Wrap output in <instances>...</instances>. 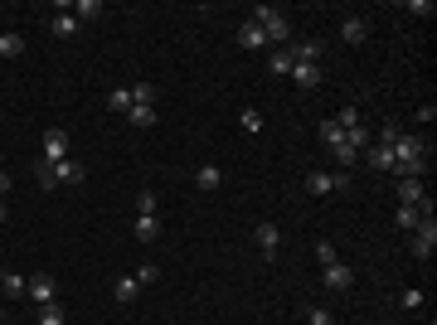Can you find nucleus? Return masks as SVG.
I'll list each match as a JSON object with an SVG mask.
<instances>
[{
	"label": "nucleus",
	"mask_w": 437,
	"mask_h": 325,
	"mask_svg": "<svg viewBox=\"0 0 437 325\" xmlns=\"http://www.w3.org/2000/svg\"><path fill=\"white\" fill-rule=\"evenodd\" d=\"M253 20L262 24L267 44H287V39H292V24H287V15H282V10H272V5H258V10H253Z\"/></svg>",
	"instance_id": "f257e3e1"
},
{
	"label": "nucleus",
	"mask_w": 437,
	"mask_h": 325,
	"mask_svg": "<svg viewBox=\"0 0 437 325\" xmlns=\"http://www.w3.org/2000/svg\"><path fill=\"white\" fill-rule=\"evenodd\" d=\"M59 160H68V131H49V136H44L39 165H59Z\"/></svg>",
	"instance_id": "7ed1b4c3"
},
{
	"label": "nucleus",
	"mask_w": 437,
	"mask_h": 325,
	"mask_svg": "<svg viewBox=\"0 0 437 325\" xmlns=\"http://www.w3.org/2000/svg\"><path fill=\"white\" fill-rule=\"evenodd\" d=\"M403 306H408V311H418V306H423V292H418V287H408V292H403Z\"/></svg>",
	"instance_id": "c9c22d12"
},
{
	"label": "nucleus",
	"mask_w": 437,
	"mask_h": 325,
	"mask_svg": "<svg viewBox=\"0 0 437 325\" xmlns=\"http://www.w3.org/2000/svg\"><path fill=\"white\" fill-rule=\"evenodd\" d=\"M418 218H423V204H399V228H418Z\"/></svg>",
	"instance_id": "6ab92c4d"
},
{
	"label": "nucleus",
	"mask_w": 437,
	"mask_h": 325,
	"mask_svg": "<svg viewBox=\"0 0 437 325\" xmlns=\"http://www.w3.org/2000/svg\"><path fill=\"white\" fill-rule=\"evenodd\" d=\"M311 325H335V316H330L326 306H311V316H306Z\"/></svg>",
	"instance_id": "473e14b6"
},
{
	"label": "nucleus",
	"mask_w": 437,
	"mask_h": 325,
	"mask_svg": "<svg viewBox=\"0 0 437 325\" xmlns=\"http://www.w3.org/2000/svg\"><path fill=\"white\" fill-rule=\"evenodd\" d=\"M335 121H340L345 131H355V126H360V112H355V107H345V112H340V116H335Z\"/></svg>",
	"instance_id": "72a5a7b5"
},
{
	"label": "nucleus",
	"mask_w": 437,
	"mask_h": 325,
	"mask_svg": "<svg viewBox=\"0 0 437 325\" xmlns=\"http://www.w3.org/2000/svg\"><path fill=\"white\" fill-rule=\"evenodd\" d=\"M340 34H345V44H364V39H369V20H364V15H350V20L340 24Z\"/></svg>",
	"instance_id": "9d476101"
},
{
	"label": "nucleus",
	"mask_w": 437,
	"mask_h": 325,
	"mask_svg": "<svg viewBox=\"0 0 437 325\" xmlns=\"http://www.w3.org/2000/svg\"><path fill=\"white\" fill-rule=\"evenodd\" d=\"M253 238H258L262 257H277V248H282V228H277V223H258V228H253Z\"/></svg>",
	"instance_id": "423d86ee"
},
{
	"label": "nucleus",
	"mask_w": 437,
	"mask_h": 325,
	"mask_svg": "<svg viewBox=\"0 0 437 325\" xmlns=\"http://www.w3.org/2000/svg\"><path fill=\"white\" fill-rule=\"evenodd\" d=\"M238 44H243V49H267L262 24H258V20H243V24H238Z\"/></svg>",
	"instance_id": "0eeeda50"
},
{
	"label": "nucleus",
	"mask_w": 437,
	"mask_h": 325,
	"mask_svg": "<svg viewBox=\"0 0 437 325\" xmlns=\"http://www.w3.org/2000/svg\"><path fill=\"white\" fill-rule=\"evenodd\" d=\"M287 54H292V63H316L326 49H321V39H302V44H292Z\"/></svg>",
	"instance_id": "9b49d317"
},
{
	"label": "nucleus",
	"mask_w": 437,
	"mask_h": 325,
	"mask_svg": "<svg viewBox=\"0 0 437 325\" xmlns=\"http://www.w3.org/2000/svg\"><path fill=\"white\" fill-rule=\"evenodd\" d=\"M306 190H311V195H335V190H350V170H335V175L311 170V175H306Z\"/></svg>",
	"instance_id": "f03ea898"
},
{
	"label": "nucleus",
	"mask_w": 437,
	"mask_h": 325,
	"mask_svg": "<svg viewBox=\"0 0 437 325\" xmlns=\"http://www.w3.org/2000/svg\"><path fill=\"white\" fill-rule=\"evenodd\" d=\"M34 175H39V190H54V185H59V180H54V170H49V165H39V170H34Z\"/></svg>",
	"instance_id": "f704fd0d"
},
{
	"label": "nucleus",
	"mask_w": 437,
	"mask_h": 325,
	"mask_svg": "<svg viewBox=\"0 0 437 325\" xmlns=\"http://www.w3.org/2000/svg\"><path fill=\"white\" fill-rule=\"evenodd\" d=\"M39 325H64V306H59V301L39 306Z\"/></svg>",
	"instance_id": "393cba45"
},
{
	"label": "nucleus",
	"mask_w": 437,
	"mask_h": 325,
	"mask_svg": "<svg viewBox=\"0 0 437 325\" xmlns=\"http://www.w3.org/2000/svg\"><path fill=\"white\" fill-rule=\"evenodd\" d=\"M108 107H112V112H131V88H117V93H108Z\"/></svg>",
	"instance_id": "bb28decb"
},
{
	"label": "nucleus",
	"mask_w": 437,
	"mask_h": 325,
	"mask_svg": "<svg viewBox=\"0 0 437 325\" xmlns=\"http://www.w3.org/2000/svg\"><path fill=\"white\" fill-rule=\"evenodd\" d=\"M369 165H374V170H394V151H389V146H374V151H369Z\"/></svg>",
	"instance_id": "b1692460"
},
{
	"label": "nucleus",
	"mask_w": 437,
	"mask_h": 325,
	"mask_svg": "<svg viewBox=\"0 0 437 325\" xmlns=\"http://www.w3.org/2000/svg\"><path fill=\"white\" fill-rule=\"evenodd\" d=\"M238 126H243V131H262V112H258V107H243Z\"/></svg>",
	"instance_id": "cd10ccee"
},
{
	"label": "nucleus",
	"mask_w": 437,
	"mask_h": 325,
	"mask_svg": "<svg viewBox=\"0 0 437 325\" xmlns=\"http://www.w3.org/2000/svg\"><path fill=\"white\" fill-rule=\"evenodd\" d=\"M136 238L141 243H156L161 238V214H136Z\"/></svg>",
	"instance_id": "f8f14e48"
},
{
	"label": "nucleus",
	"mask_w": 437,
	"mask_h": 325,
	"mask_svg": "<svg viewBox=\"0 0 437 325\" xmlns=\"http://www.w3.org/2000/svg\"><path fill=\"white\" fill-rule=\"evenodd\" d=\"M24 292H29V277H20V272L0 277V296H24Z\"/></svg>",
	"instance_id": "4468645a"
},
{
	"label": "nucleus",
	"mask_w": 437,
	"mask_h": 325,
	"mask_svg": "<svg viewBox=\"0 0 437 325\" xmlns=\"http://www.w3.org/2000/svg\"><path fill=\"white\" fill-rule=\"evenodd\" d=\"M112 292H117V301H136L141 282H136V277H117V287H112Z\"/></svg>",
	"instance_id": "4be33fe9"
},
{
	"label": "nucleus",
	"mask_w": 437,
	"mask_h": 325,
	"mask_svg": "<svg viewBox=\"0 0 437 325\" xmlns=\"http://www.w3.org/2000/svg\"><path fill=\"white\" fill-rule=\"evenodd\" d=\"M54 292H59V282H54L49 272H34V277H29V292H24V296H29L34 306H49V301H54Z\"/></svg>",
	"instance_id": "39448f33"
},
{
	"label": "nucleus",
	"mask_w": 437,
	"mask_h": 325,
	"mask_svg": "<svg viewBox=\"0 0 437 325\" xmlns=\"http://www.w3.org/2000/svg\"><path fill=\"white\" fill-rule=\"evenodd\" d=\"M20 54H24V34L5 29V34H0V59H20Z\"/></svg>",
	"instance_id": "2eb2a0df"
},
{
	"label": "nucleus",
	"mask_w": 437,
	"mask_h": 325,
	"mask_svg": "<svg viewBox=\"0 0 437 325\" xmlns=\"http://www.w3.org/2000/svg\"><path fill=\"white\" fill-rule=\"evenodd\" d=\"M126 116H131V126H151V121H156V107H131Z\"/></svg>",
	"instance_id": "c85d7f7f"
},
{
	"label": "nucleus",
	"mask_w": 437,
	"mask_h": 325,
	"mask_svg": "<svg viewBox=\"0 0 437 325\" xmlns=\"http://www.w3.org/2000/svg\"><path fill=\"white\" fill-rule=\"evenodd\" d=\"M433 248H437V223H433V214H423L418 228H413V252L418 257H433Z\"/></svg>",
	"instance_id": "20e7f679"
},
{
	"label": "nucleus",
	"mask_w": 437,
	"mask_h": 325,
	"mask_svg": "<svg viewBox=\"0 0 437 325\" xmlns=\"http://www.w3.org/2000/svg\"><path fill=\"white\" fill-rule=\"evenodd\" d=\"M399 199H403V204H428L423 180H403V185H399Z\"/></svg>",
	"instance_id": "a211bd4d"
},
{
	"label": "nucleus",
	"mask_w": 437,
	"mask_h": 325,
	"mask_svg": "<svg viewBox=\"0 0 437 325\" xmlns=\"http://www.w3.org/2000/svg\"><path fill=\"white\" fill-rule=\"evenodd\" d=\"M326 287L330 292H350V287H355V272H350L345 262H330L326 267Z\"/></svg>",
	"instance_id": "1a4fd4ad"
},
{
	"label": "nucleus",
	"mask_w": 437,
	"mask_h": 325,
	"mask_svg": "<svg viewBox=\"0 0 437 325\" xmlns=\"http://www.w3.org/2000/svg\"><path fill=\"white\" fill-rule=\"evenodd\" d=\"M49 170H54V180H59V185H83V175H88L73 156H68V160H59V165H49Z\"/></svg>",
	"instance_id": "6e6552de"
},
{
	"label": "nucleus",
	"mask_w": 437,
	"mask_h": 325,
	"mask_svg": "<svg viewBox=\"0 0 437 325\" xmlns=\"http://www.w3.org/2000/svg\"><path fill=\"white\" fill-rule=\"evenodd\" d=\"M272 73H292V54L287 49H272Z\"/></svg>",
	"instance_id": "c756f323"
},
{
	"label": "nucleus",
	"mask_w": 437,
	"mask_h": 325,
	"mask_svg": "<svg viewBox=\"0 0 437 325\" xmlns=\"http://www.w3.org/2000/svg\"><path fill=\"white\" fill-rule=\"evenodd\" d=\"M195 185H200V190H218V185H223V170H218V165H200V170H195Z\"/></svg>",
	"instance_id": "dca6fc26"
},
{
	"label": "nucleus",
	"mask_w": 437,
	"mask_h": 325,
	"mask_svg": "<svg viewBox=\"0 0 437 325\" xmlns=\"http://www.w3.org/2000/svg\"><path fill=\"white\" fill-rule=\"evenodd\" d=\"M292 78H297V88H321V68L316 63H292Z\"/></svg>",
	"instance_id": "ddd939ff"
},
{
	"label": "nucleus",
	"mask_w": 437,
	"mask_h": 325,
	"mask_svg": "<svg viewBox=\"0 0 437 325\" xmlns=\"http://www.w3.org/2000/svg\"><path fill=\"white\" fill-rule=\"evenodd\" d=\"M131 277H136V282H141V287H146V282H156V262H141V267H136V272H131Z\"/></svg>",
	"instance_id": "2f4dec72"
},
{
	"label": "nucleus",
	"mask_w": 437,
	"mask_h": 325,
	"mask_svg": "<svg viewBox=\"0 0 437 325\" xmlns=\"http://www.w3.org/2000/svg\"><path fill=\"white\" fill-rule=\"evenodd\" d=\"M54 34L59 39H73L78 34V15H54Z\"/></svg>",
	"instance_id": "aec40b11"
},
{
	"label": "nucleus",
	"mask_w": 437,
	"mask_h": 325,
	"mask_svg": "<svg viewBox=\"0 0 437 325\" xmlns=\"http://www.w3.org/2000/svg\"><path fill=\"white\" fill-rule=\"evenodd\" d=\"M131 107H156V88L151 83H136L131 88Z\"/></svg>",
	"instance_id": "412c9836"
},
{
	"label": "nucleus",
	"mask_w": 437,
	"mask_h": 325,
	"mask_svg": "<svg viewBox=\"0 0 437 325\" xmlns=\"http://www.w3.org/2000/svg\"><path fill=\"white\" fill-rule=\"evenodd\" d=\"M73 15H78V24H83V20H98V15H103V0H78Z\"/></svg>",
	"instance_id": "a878e982"
},
{
	"label": "nucleus",
	"mask_w": 437,
	"mask_h": 325,
	"mask_svg": "<svg viewBox=\"0 0 437 325\" xmlns=\"http://www.w3.org/2000/svg\"><path fill=\"white\" fill-rule=\"evenodd\" d=\"M316 257H321V267H330V262H340V257H335V248H330V243H321V248H316Z\"/></svg>",
	"instance_id": "e433bc0d"
},
{
	"label": "nucleus",
	"mask_w": 437,
	"mask_h": 325,
	"mask_svg": "<svg viewBox=\"0 0 437 325\" xmlns=\"http://www.w3.org/2000/svg\"><path fill=\"white\" fill-rule=\"evenodd\" d=\"M5 190H10V175H5V170H0V195H5Z\"/></svg>",
	"instance_id": "4c0bfd02"
},
{
	"label": "nucleus",
	"mask_w": 437,
	"mask_h": 325,
	"mask_svg": "<svg viewBox=\"0 0 437 325\" xmlns=\"http://www.w3.org/2000/svg\"><path fill=\"white\" fill-rule=\"evenodd\" d=\"M321 141H326V146H340V141H345V126H340L335 116H330V121H321Z\"/></svg>",
	"instance_id": "5701e85b"
},
{
	"label": "nucleus",
	"mask_w": 437,
	"mask_h": 325,
	"mask_svg": "<svg viewBox=\"0 0 437 325\" xmlns=\"http://www.w3.org/2000/svg\"><path fill=\"white\" fill-rule=\"evenodd\" d=\"M136 214H156V195H151V190L136 195Z\"/></svg>",
	"instance_id": "7c9ffc66"
},
{
	"label": "nucleus",
	"mask_w": 437,
	"mask_h": 325,
	"mask_svg": "<svg viewBox=\"0 0 437 325\" xmlns=\"http://www.w3.org/2000/svg\"><path fill=\"white\" fill-rule=\"evenodd\" d=\"M330 156H335V165H340V170H355V160H360V151H355L350 141H340V146H330Z\"/></svg>",
	"instance_id": "f3484780"
}]
</instances>
